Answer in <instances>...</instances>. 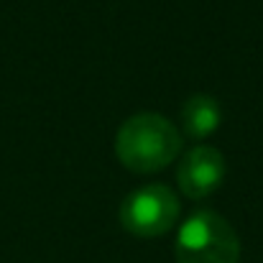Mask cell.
Listing matches in <instances>:
<instances>
[{
	"instance_id": "6da1fadb",
	"label": "cell",
	"mask_w": 263,
	"mask_h": 263,
	"mask_svg": "<svg viewBox=\"0 0 263 263\" xmlns=\"http://www.w3.org/2000/svg\"><path fill=\"white\" fill-rule=\"evenodd\" d=\"M181 151L176 125L159 112L130 115L115 136V156L133 174H154L166 169Z\"/></svg>"
},
{
	"instance_id": "277c9868",
	"label": "cell",
	"mask_w": 263,
	"mask_h": 263,
	"mask_svg": "<svg viewBox=\"0 0 263 263\" xmlns=\"http://www.w3.org/2000/svg\"><path fill=\"white\" fill-rule=\"evenodd\" d=\"M225 179V156L215 146H194L176 166L179 192L189 199H204L220 189Z\"/></svg>"
},
{
	"instance_id": "5b68a950",
	"label": "cell",
	"mask_w": 263,
	"mask_h": 263,
	"mask_svg": "<svg viewBox=\"0 0 263 263\" xmlns=\"http://www.w3.org/2000/svg\"><path fill=\"white\" fill-rule=\"evenodd\" d=\"M220 123H222V107L210 95H192L189 100H184L179 110V125L194 141L212 136L220 128Z\"/></svg>"
},
{
	"instance_id": "7a4b0ae2",
	"label": "cell",
	"mask_w": 263,
	"mask_h": 263,
	"mask_svg": "<svg viewBox=\"0 0 263 263\" xmlns=\"http://www.w3.org/2000/svg\"><path fill=\"white\" fill-rule=\"evenodd\" d=\"M174 256L176 263H238L240 238L215 210H197L179 228Z\"/></svg>"
},
{
	"instance_id": "3957f363",
	"label": "cell",
	"mask_w": 263,
	"mask_h": 263,
	"mask_svg": "<svg viewBox=\"0 0 263 263\" xmlns=\"http://www.w3.org/2000/svg\"><path fill=\"white\" fill-rule=\"evenodd\" d=\"M118 217L136 238L166 235L179 220V197L166 184H143L123 199Z\"/></svg>"
}]
</instances>
